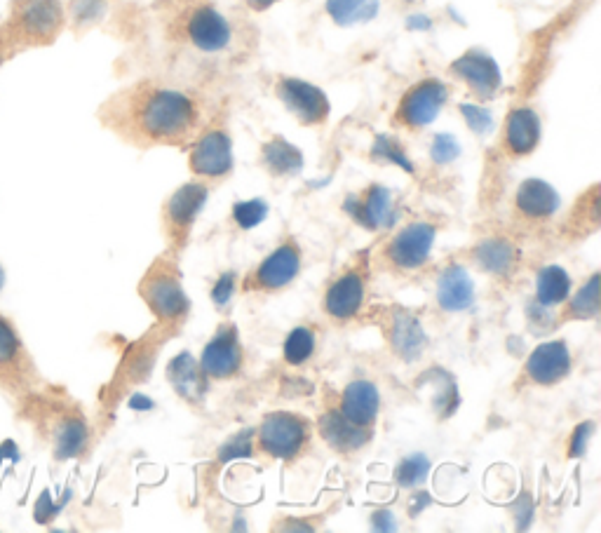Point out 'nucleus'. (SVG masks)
<instances>
[{
	"mask_svg": "<svg viewBox=\"0 0 601 533\" xmlns=\"http://www.w3.org/2000/svg\"><path fill=\"white\" fill-rule=\"evenodd\" d=\"M108 130L139 148L186 146L198 137L202 111L191 94L141 80L101 106Z\"/></svg>",
	"mask_w": 601,
	"mask_h": 533,
	"instance_id": "f257e3e1",
	"label": "nucleus"
},
{
	"mask_svg": "<svg viewBox=\"0 0 601 533\" xmlns=\"http://www.w3.org/2000/svg\"><path fill=\"white\" fill-rule=\"evenodd\" d=\"M139 296L158 320V327L170 336H177L191 315V301L181 287V271L177 256L165 252L146 268L139 282Z\"/></svg>",
	"mask_w": 601,
	"mask_h": 533,
	"instance_id": "f03ea898",
	"label": "nucleus"
},
{
	"mask_svg": "<svg viewBox=\"0 0 601 533\" xmlns=\"http://www.w3.org/2000/svg\"><path fill=\"white\" fill-rule=\"evenodd\" d=\"M313 440V423L294 411H270L256 428V444L275 461L294 463Z\"/></svg>",
	"mask_w": 601,
	"mask_h": 533,
	"instance_id": "7ed1b4c3",
	"label": "nucleus"
},
{
	"mask_svg": "<svg viewBox=\"0 0 601 533\" xmlns=\"http://www.w3.org/2000/svg\"><path fill=\"white\" fill-rule=\"evenodd\" d=\"M209 191L205 181H191V184L179 186L170 198L165 200L160 212L162 235H165L167 252L179 256L188 247L195 219L205 207Z\"/></svg>",
	"mask_w": 601,
	"mask_h": 533,
	"instance_id": "20e7f679",
	"label": "nucleus"
},
{
	"mask_svg": "<svg viewBox=\"0 0 601 533\" xmlns=\"http://www.w3.org/2000/svg\"><path fill=\"white\" fill-rule=\"evenodd\" d=\"M66 24L62 0H17L10 15V31L24 45H47Z\"/></svg>",
	"mask_w": 601,
	"mask_h": 533,
	"instance_id": "39448f33",
	"label": "nucleus"
},
{
	"mask_svg": "<svg viewBox=\"0 0 601 533\" xmlns=\"http://www.w3.org/2000/svg\"><path fill=\"white\" fill-rule=\"evenodd\" d=\"M435 238L437 228L428 221H411V224L402 226L393 238L386 240V245L378 252V259L390 273H414L428 263Z\"/></svg>",
	"mask_w": 601,
	"mask_h": 533,
	"instance_id": "423d86ee",
	"label": "nucleus"
},
{
	"mask_svg": "<svg viewBox=\"0 0 601 533\" xmlns=\"http://www.w3.org/2000/svg\"><path fill=\"white\" fill-rule=\"evenodd\" d=\"M301 247L294 238H285L242 280V292L275 294L287 289L301 273Z\"/></svg>",
	"mask_w": 601,
	"mask_h": 533,
	"instance_id": "0eeeda50",
	"label": "nucleus"
},
{
	"mask_svg": "<svg viewBox=\"0 0 601 533\" xmlns=\"http://www.w3.org/2000/svg\"><path fill=\"white\" fill-rule=\"evenodd\" d=\"M449 99V87L440 78H423L416 85H411L402 94L400 104H397L393 125L404 127V130L418 132L428 127L440 118Z\"/></svg>",
	"mask_w": 601,
	"mask_h": 533,
	"instance_id": "6e6552de",
	"label": "nucleus"
},
{
	"mask_svg": "<svg viewBox=\"0 0 601 533\" xmlns=\"http://www.w3.org/2000/svg\"><path fill=\"white\" fill-rule=\"evenodd\" d=\"M181 36L191 43L198 52L205 55H219L231 47L233 29L228 19L214 8L209 0H200L181 15Z\"/></svg>",
	"mask_w": 601,
	"mask_h": 533,
	"instance_id": "1a4fd4ad",
	"label": "nucleus"
},
{
	"mask_svg": "<svg viewBox=\"0 0 601 533\" xmlns=\"http://www.w3.org/2000/svg\"><path fill=\"white\" fill-rule=\"evenodd\" d=\"M374 322L383 332V339L388 341L393 355L404 362H418L423 357V350L428 346V336L421 320L407 308L386 306L374 310Z\"/></svg>",
	"mask_w": 601,
	"mask_h": 533,
	"instance_id": "9d476101",
	"label": "nucleus"
},
{
	"mask_svg": "<svg viewBox=\"0 0 601 533\" xmlns=\"http://www.w3.org/2000/svg\"><path fill=\"white\" fill-rule=\"evenodd\" d=\"M367 261L353 263L346 271L336 275L324 289L322 308L324 315L336 325H346L362 313L367 301Z\"/></svg>",
	"mask_w": 601,
	"mask_h": 533,
	"instance_id": "9b49d317",
	"label": "nucleus"
},
{
	"mask_svg": "<svg viewBox=\"0 0 601 533\" xmlns=\"http://www.w3.org/2000/svg\"><path fill=\"white\" fill-rule=\"evenodd\" d=\"M188 167L200 181H219L233 172V141L224 127L212 125L198 132L188 153Z\"/></svg>",
	"mask_w": 601,
	"mask_h": 533,
	"instance_id": "f8f14e48",
	"label": "nucleus"
},
{
	"mask_svg": "<svg viewBox=\"0 0 601 533\" xmlns=\"http://www.w3.org/2000/svg\"><path fill=\"white\" fill-rule=\"evenodd\" d=\"M275 97L282 101V106H285L303 127H320L327 123L329 113H332V104H329L324 90L301 78H278V83H275Z\"/></svg>",
	"mask_w": 601,
	"mask_h": 533,
	"instance_id": "ddd939ff",
	"label": "nucleus"
},
{
	"mask_svg": "<svg viewBox=\"0 0 601 533\" xmlns=\"http://www.w3.org/2000/svg\"><path fill=\"white\" fill-rule=\"evenodd\" d=\"M245 364V350H242L238 327L231 320H224L200 355V369L207 379L228 381L240 376Z\"/></svg>",
	"mask_w": 601,
	"mask_h": 533,
	"instance_id": "4468645a",
	"label": "nucleus"
},
{
	"mask_svg": "<svg viewBox=\"0 0 601 533\" xmlns=\"http://www.w3.org/2000/svg\"><path fill=\"white\" fill-rule=\"evenodd\" d=\"M343 209L357 226L367 228V231H383V228L393 226L397 219V202L393 193L381 184H371L362 193L348 195Z\"/></svg>",
	"mask_w": 601,
	"mask_h": 533,
	"instance_id": "2eb2a0df",
	"label": "nucleus"
},
{
	"mask_svg": "<svg viewBox=\"0 0 601 533\" xmlns=\"http://www.w3.org/2000/svg\"><path fill=\"white\" fill-rule=\"evenodd\" d=\"M451 76H456L477 99H491L501 90L503 76L496 59L484 50H468L449 66Z\"/></svg>",
	"mask_w": 601,
	"mask_h": 533,
	"instance_id": "dca6fc26",
	"label": "nucleus"
},
{
	"mask_svg": "<svg viewBox=\"0 0 601 533\" xmlns=\"http://www.w3.org/2000/svg\"><path fill=\"white\" fill-rule=\"evenodd\" d=\"M571 350L566 341L540 343L526 360L522 369V379L529 386L552 388L562 383L571 374Z\"/></svg>",
	"mask_w": 601,
	"mask_h": 533,
	"instance_id": "f3484780",
	"label": "nucleus"
},
{
	"mask_svg": "<svg viewBox=\"0 0 601 533\" xmlns=\"http://www.w3.org/2000/svg\"><path fill=\"white\" fill-rule=\"evenodd\" d=\"M47 435H50L52 454L59 461L78 458L90 440L87 421L76 407H57L47 418Z\"/></svg>",
	"mask_w": 601,
	"mask_h": 533,
	"instance_id": "a211bd4d",
	"label": "nucleus"
},
{
	"mask_svg": "<svg viewBox=\"0 0 601 533\" xmlns=\"http://www.w3.org/2000/svg\"><path fill=\"white\" fill-rule=\"evenodd\" d=\"M317 430H320L327 447L341 456L355 454V451L364 449L371 442V428H362V425L350 423L336 404H327L320 421H317Z\"/></svg>",
	"mask_w": 601,
	"mask_h": 533,
	"instance_id": "6ab92c4d",
	"label": "nucleus"
},
{
	"mask_svg": "<svg viewBox=\"0 0 601 533\" xmlns=\"http://www.w3.org/2000/svg\"><path fill=\"white\" fill-rule=\"evenodd\" d=\"M562 207V198L543 179H526L515 193V214L524 224H545Z\"/></svg>",
	"mask_w": 601,
	"mask_h": 533,
	"instance_id": "aec40b11",
	"label": "nucleus"
},
{
	"mask_svg": "<svg viewBox=\"0 0 601 533\" xmlns=\"http://www.w3.org/2000/svg\"><path fill=\"white\" fill-rule=\"evenodd\" d=\"M0 381L8 388H26L33 381L29 355L19 341L15 327L0 317Z\"/></svg>",
	"mask_w": 601,
	"mask_h": 533,
	"instance_id": "412c9836",
	"label": "nucleus"
},
{
	"mask_svg": "<svg viewBox=\"0 0 601 533\" xmlns=\"http://www.w3.org/2000/svg\"><path fill=\"white\" fill-rule=\"evenodd\" d=\"M540 134H543V125H540L538 113L529 109V106H519L512 109L505 118L503 130V148L505 153L512 158H524L531 155L540 144Z\"/></svg>",
	"mask_w": 601,
	"mask_h": 533,
	"instance_id": "4be33fe9",
	"label": "nucleus"
},
{
	"mask_svg": "<svg viewBox=\"0 0 601 533\" xmlns=\"http://www.w3.org/2000/svg\"><path fill=\"white\" fill-rule=\"evenodd\" d=\"M336 407L350 423L362 425V428H371L376 423L378 411H381V395L378 388L367 379L350 381L336 402Z\"/></svg>",
	"mask_w": 601,
	"mask_h": 533,
	"instance_id": "5701e85b",
	"label": "nucleus"
},
{
	"mask_svg": "<svg viewBox=\"0 0 601 533\" xmlns=\"http://www.w3.org/2000/svg\"><path fill=\"white\" fill-rule=\"evenodd\" d=\"M470 259L479 271L494 275V278H510L519 263V252L510 238L494 235V238L479 240L472 247Z\"/></svg>",
	"mask_w": 601,
	"mask_h": 533,
	"instance_id": "b1692460",
	"label": "nucleus"
},
{
	"mask_svg": "<svg viewBox=\"0 0 601 533\" xmlns=\"http://www.w3.org/2000/svg\"><path fill=\"white\" fill-rule=\"evenodd\" d=\"M167 381L172 383L179 397L186 402L200 404L209 390V379L202 374L200 362H195L191 353H179L167 367Z\"/></svg>",
	"mask_w": 601,
	"mask_h": 533,
	"instance_id": "393cba45",
	"label": "nucleus"
},
{
	"mask_svg": "<svg viewBox=\"0 0 601 533\" xmlns=\"http://www.w3.org/2000/svg\"><path fill=\"white\" fill-rule=\"evenodd\" d=\"M437 303L447 313H461L475 303V285H472L468 271L458 263H451L437 282Z\"/></svg>",
	"mask_w": 601,
	"mask_h": 533,
	"instance_id": "a878e982",
	"label": "nucleus"
},
{
	"mask_svg": "<svg viewBox=\"0 0 601 533\" xmlns=\"http://www.w3.org/2000/svg\"><path fill=\"white\" fill-rule=\"evenodd\" d=\"M261 167L275 179L294 177L303 170V153L285 137L273 134L261 144Z\"/></svg>",
	"mask_w": 601,
	"mask_h": 533,
	"instance_id": "bb28decb",
	"label": "nucleus"
},
{
	"mask_svg": "<svg viewBox=\"0 0 601 533\" xmlns=\"http://www.w3.org/2000/svg\"><path fill=\"white\" fill-rule=\"evenodd\" d=\"M601 226V188L599 184H592L587 191L580 195L576 205H573L569 221L564 226V235L571 238V242L585 240L587 235L597 233Z\"/></svg>",
	"mask_w": 601,
	"mask_h": 533,
	"instance_id": "cd10ccee",
	"label": "nucleus"
},
{
	"mask_svg": "<svg viewBox=\"0 0 601 533\" xmlns=\"http://www.w3.org/2000/svg\"><path fill=\"white\" fill-rule=\"evenodd\" d=\"M571 294V278L562 266H545L536 278V301L540 306H562Z\"/></svg>",
	"mask_w": 601,
	"mask_h": 533,
	"instance_id": "c85d7f7f",
	"label": "nucleus"
},
{
	"mask_svg": "<svg viewBox=\"0 0 601 533\" xmlns=\"http://www.w3.org/2000/svg\"><path fill=\"white\" fill-rule=\"evenodd\" d=\"M599 315V273H592L590 280L578 289L576 294H569L564 301V310L559 320L576 322V320H594Z\"/></svg>",
	"mask_w": 601,
	"mask_h": 533,
	"instance_id": "c756f323",
	"label": "nucleus"
},
{
	"mask_svg": "<svg viewBox=\"0 0 601 533\" xmlns=\"http://www.w3.org/2000/svg\"><path fill=\"white\" fill-rule=\"evenodd\" d=\"M327 15L339 26L367 24L378 15V0H327Z\"/></svg>",
	"mask_w": 601,
	"mask_h": 533,
	"instance_id": "7c9ffc66",
	"label": "nucleus"
},
{
	"mask_svg": "<svg viewBox=\"0 0 601 533\" xmlns=\"http://www.w3.org/2000/svg\"><path fill=\"white\" fill-rule=\"evenodd\" d=\"M315 346H317L315 329L308 325H301L289 332L285 348H282V355H285V362L289 367H303V364L315 355Z\"/></svg>",
	"mask_w": 601,
	"mask_h": 533,
	"instance_id": "2f4dec72",
	"label": "nucleus"
},
{
	"mask_svg": "<svg viewBox=\"0 0 601 533\" xmlns=\"http://www.w3.org/2000/svg\"><path fill=\"white\" fill-rule=\"evenodd\" d=\"M371 160L374 163H383V165H397L402 167L404 172L414 174V165H411L407 151L400 141L388 137V134H378L374 139V146H371Z\"/></svg>",
	"mask_w": 601,
	"mask_h": 533,
	"instance_id": "473e14b6",
	"label": "nucleus"
},
{
	"mask_svg": "<svg viewBox=\"0 0 601 533\" xmlns=\"http://www.w3.org/2000/svg\"><path fill=\"white\" fill-rule=\"evenodd\" d=\"M266 217H268V202L261 198L235 202L231 209L233 224L238 226L240 231H252V228L259 226Z\"/></svg>",
	"mask_w": 601,
	"mask_h": 533,
	"instance_id": "72a5a7b5",
	"label": "nucleus"
},
{
	"mask_svg": "<svg viewBox=\"0 0 601 533\" xmlns=\"http://www.w3.org/2000/svg\"><path fill=\"white\" fill-rule=\"evenodd\" d=\"M430 470V461L425 458L423 454H411L404 458V461L397 465V484L404 489H411V487H418V484L423 482L425 475H428Z\"/></svg>",
	"mask_w": 601,
	"mask_h": 533,
	"instance_id": "f704fd0d",
	"label": "nucleus"
},
{
	"mask_svg": "<svg viewBox=\"0 0 601 533\" xmlns=\"http://www.w3.org/2000/svg\"><path fill=\"white\" fill-rule=\"evenodd\" d=\"M458 155H461V146H458L456 137H451V134H437V137L432 139V146H430L432 163L449 165L454 163Z\"/></svg>",
	"mask_w": 601,
	"mask_h": 533,
	"instance_id": "c9c22d12",
	"label": "nucleus"
},
{
	"mask_svg": "<svg viewBox=\"0 0 601 533\" xmlns=\"http://www.w3.org/2000/svg\"><path fill=\"white\" fill-rule=\"evenodd\" d=\"M461 109V116L468 127L475 134H486L491 130V125H494V118H491V113L484 109V106L479 104H461L458 106Z\"/></svg>",
	"mask_w": 601,
	"mask_h": 533,
	"instance_id": "e433bc0d",
	"label": "nucleus"
},
{
	"mask_svg": "<svg viewBox=\"0 0 601 533\" xmlns=\"http://www.w3.org/2000/svg\"><path fill=\"white\" fill-rule=\"evenodd\" d=\"M235 287H238V278H235V273H224L219 280H216V285L212 289V301L216 308H226L228 303H231Z\"/></svg>",
	"mask_w": 601,
	"mask_h": 533,
	"instance_id": "4c0bfd02",
	"label": "nucleus"
},
{
	"mask_svg": "<svg viewBox=\"0 0 601 533\" xmlns=\"http://www.w3.org/2000/svg\"><path fill=\"white\" fill-rule=\"evenodd\" d=\"M592 433H594L592 421L576 425V430H573L571 442H569V458H583L587 454V444H590Z\"/></svg>",
	"mask_w": 601,
	"mask_h": 533,
	"instance_id": "58836bf2",
	"label": "nucleus"
},
{
	"mask_svg": "<svg viewBox=\"0 0 601 533\" xmlns=\"http://www.w3.org/2000/svg\"><path fill=\"white\" fill-rule=\"evenodd\" d=\"M101 10H104V3L101 0H76L73 3V17L78 19V22H94L101 15Z\"/></svg>",
	"mask_w": 601,
	"mask_h": 533,
	"instance_id": "ea45409f",
	"label": "nucleus"
},
{
	"mask_svg": "<svg viewBox=\"0 0 601 533\" xmlns=\"http://www.w3.org/2000/svg\"><path fill=\"white\" fill-rule=\"evenodd\" d=\"M371 519H374V529H378V531H393L395 529L393 515H390L388 510H378Z\"/></svg>",
	"mask_w": 601,
	"mask_h": 533,
	"instance_id": "a19ab883",
	"label": "nucleus"
},
{
	"mask_svg": "<svg viewBox=\"0 0 601 533\" xmlns=\"http://www.w3.org/2000/svg\"><path fill=\"white\" fill-rule=\"evenodd\" d=\"M245 3H247V8H249V10H254V12H266V10L273 8L275 3H280V0H245Z\"/></svg>",
	"mask_w": 601,
	"mask_h": 533,
	"instance_id": "79ce46f5",
	"label": "nucleus"
},
{
	"mask_svg": "<svg viewBox=\"0 0 601 533\" xmlns=\"http://www.w3.org/2000/svg\"><path fill=\"white\" fill-rule=\"evenodd\" d=\"M407 26H409V29H414V31H425V29H430V19L428 17H421V15L409 17Z\"/></svg>",
	"mask_w": 601,
	"mask_h": 533,
	"instance_id": "37998d69",
	"label": "nucleus"
},
{
	"mask_svg": "<svg viewBox=\"0 0 601 533\" xmlns=\"http://www.w3.org/2000/svg\"><path fill=\"white\" fill-rule=\"evenodd\" d=\"M130 404H132L134 409H139V411H148V409H153V402H151V400H146V397H141V395H134Z\"/></svg>",
	"mask_w": 601,
	"mask_h": 533,
	"instance_id": "c03bdc74",
	"label": "nucleus"
},
{
	"mask_svg": "<svg viewBox=\"0 0 601 533\" xmlns=\"http://www.w3.org/2000/svg\"><path fill=\"white\" fill-rule=\"evenodd\" d=\"M3 285H5V271L3 266H0V289H3Z\"/></svg>",
	"mask_w": 601,
	"mask_h": 533,
	"instance_id": "a18cd8bd",
	"label": "nucleus"
}]
</instances>
